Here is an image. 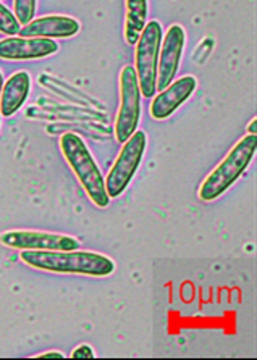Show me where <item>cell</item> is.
<instances>
[{"label":"cell","mask_w":257,"mask_h":360,"mask_svg":"<svg viewBox=\"0 0 257 360\" xmlns=\"http://www.w3.org/2000/svg\"><path fill=\"white\" fill-rule=\"evenodd\" d=\"M58 144L65 160L73 170L75 176L78 178L87 198L96 207L106 209L108 202H111V198H108L106 191V181H104L99 167H97L94 157L87 149L84 141L75 133H65L60 136Z\"/></svg>","instance_id":"2"},{"label":"cell","mask_w":257,"mask_h":360,"mask_svg":"<svg viewBox=\"0 0 257 360\" xmlns=\"http://www.w3.org/2000/svg\"><path fill=\"white\" fill-rule=\"evenodd\" d=\"M80 31V23L70 16L52 15L30 21L28 25L21 26L20 37H72Z\"/></svg>","instance_id":"11"},{"label":"cell","mask_w":257,"mask_h":360,"mask_svg":"<svg viewBox=\"0 0 257 360\" xmlns=\"http://www.w3.org/2000/svg\"><path fill=\"white\" fill-rule=\"evenodd\" d=\"M248 131H249V134H256V131H257V118H254L253 122H251V124L248 127Z\"/></svg>","instance_id":"18"},{"label":"cell","mask_w":257,"mask_h":360,"mask_svg":"<svg viewBox=\"0 0 257 360\" xmlns=\"http://www.w3.org/2000/svg\"><path fill=\"white\" fill-rule=\"evenodd\" d=\"M65 356L62 352H46V354H39V356H36V359H63Z\"/></svg>","instance_id":"17"},{"label":"cell","mask_w":257,"mask_h":360,"mask_svg":"<svg viewBox=\"0 0 257 360\" xmlns=\"http://www.w3.org/2000/svg\"><path fill=\"white\" fill-rule=\"evenodd\" d=\"M257 136L246 134L244 138L233 146L225 159L207 174L199 188V199L204 202L215 200L225 193V191L242 176V173L248 168L256 154Z\"/></svg>","instance_id":"3"},{"label":"cell","mask_w":257,"mask_h":360,"mask_svg":"<svg viewBox=\"0 0 257 360\" xmlns=\"http://www.w3.org/2000/svg\"><path fill=\"white\" fill-rule=\"evenodd\" d=\"M58 51L56 41L47 37H7L0 41V58L30 60L44 58Z\"/></svg>","instance_id":"10"},{"label":"cell","mask_w":257,"mask_h":360,"mask_svg":"<svg viewBox=\"0 0 257 360\" xmlns=\"http://www.w3.org/2000/svg\"><path fill=\"white\" fill-rule=\"evenodd\" d=\"M125 41L130 46L138 42L147 20V0H125Z\"/></svg>","instance_id":"13"},{"label":"cell","mask_w":257,"mask_h":360,"mask_svg":"<svg viewBox=\"0 0 257 360\" xmlns=\"http://www.w3.org/2000/svg\"><path fill=\"white\" fill-rule=\"evenodd\" d=\"M186 34L180 25H173L168 28L165 37L161 42L157 63V91L165 89L172 83L182 60Z\"/></svg>","instance_id":"8"},{"label":"cell","mask_w":257,"mask_h":360,"mask_svg":"<svg viewBox=\"0 0 257 360\" xmlns=\"http://www.w3.org/2000/svg\"><path fill=\"white\" fill-rule=\"evenodd\" d=\"M146 133L144 131H134L130 138L125 141L122 150L115 160L113 167L106 178V191L108 198H118L133 179L136 170L143 162L146 152Z\"/></svg>","instance_id":"5"},{"label":"cell","mask_w":257,"mask_h":360,"mask_svg":"<svg viewBox=\"0 0 257 360\" xmlns=\"http://www.w3.org/2000/svg\"><path fill=\"white\" fill-rule=\"evenodd\" d=\"M162 42V26L152 20L144 26L136 42L134 72L138 76L139 91L143 97H154L157 91V63Z\"/></svg>","instance_id":"4"},{"label":"cell","mask_w":257,"mask_h":360,"mask_svg":"<svg viewBox=\"0 0 257 360\" xmlns=\"http://www.w3.org/2000/svg\"><path fill=\"white\" fill-rule=\"evenodd\" d=\"M20 259L32 269L52 274L108 276L115 270L113 260L107 255L86 250H23Z\"/></svg>","instance_id":"1"},{"label":"cell","mask_w":257,"mask_h":360,"mask_svg":"<svg viewBox=\"0 0 257 360\" xmlns=\"http://www.w3.org/2000/svg\"><path fill=\"white\" fill-rule=\"evenodd\" d=\"M198 87V81L194 76H183L173 83L168 84L165 89L158 91V94L151 102V117L154 120H165L186 102Z\"/></svg>","instance_id":"9"},{"label":"cell","mask_w":257,"mask_h":360,"mask_svg":"<svg viewBox=\"0 0 257 360\" xmlns=\"http://www.w3.org/2000/svg\"><path fill=\"white\" fill-rule=\"evenodd\" d=\"M36 12V0H15V18L20 26L28 25Z\"/></svg>","instance_id":"14"},{"label":"cell","mask_w":257,"mask_h":360,"mask_svg":"<svg viewBox=\"0 0 257 360\" xmlns=\"http://www.w3.org/2000/svg\"><path fill=\"white\" fill-rule=\"evenodd\" d=\"M2 86H4V79H2V72H0V92H2Z\"/></svg>","instance_id":"19"},{"label":"cell","mask_w":257,"mask_h":360,"mask_svg":"<svg viewBox=\"0 0 257 360\" xmlns=\"http://www.w3.org/2000/svg\"><path fill=\"white\" fill-rule=\"evenodd\" d=\"M72 357L73 359H94L96 354H94V351H92L91 346L81 345L72 352Z\"/></svg>","instance_id":"16"},{"label":"cell","mask_w":257,"mask_h":360,"mask_svg":"<svg viewBox=\"0 0 257 360\" xmlns=\"http://www.w3.org/2000/svg\"><path fill=\"white\" fill-rule=\"evenodd\" d=\"M0 243L21 250H76L80 241L68 234L44 231H7L0 234Z\"/></svg>","instance_id":"7"},{"label":"cell","mask_w":257,"mask_h":360,"mask_svg":"<svg viewBox=\"0 0 257 360\" xmlns=\"http://www.w3.org/2000/svg\"><path fill=\"white\" fill-rule=\"evenodd\" d=\"M31 78L26 72H18L8 78L0 92V113L2 117H12L23 105L30 96Z\"/></svg>","instance_id":"12"},{"label":"cell","mask_w":257,"mask_h":360,"mask_svg":"<svg viewBox=\"0 0 257 360\" xmlns=\"http://www.w3.org/2000/svg\"><path fill=\"white\" fill-rule=\"evenodd\" d=\"M141 118V91L134 67H123L120 72V107L115 120V138L123 144L138 128Z\"/></svg>","instance_id":"6"},{"label":"cell","mask_w":257,"mask_h":360,"mask_svg":"<svg viewBox=\"0 0 257 360\" xmlns=\"http://www.w3.org/2000/svg\"><path fill=\"white\" fill-rule=\"evenodd\" d=\"M20 28L21 26L18 21H16L15 15L10 12L5 5L0 4V32H4V34L15 36V34H18Z\"/></svg>","instance_id":"15"}]
</instances>
